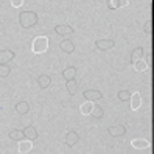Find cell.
I'll list each match as a JSON object with an SVG mask.
<instances>
[{"mask_svg":"<svg viewBox=\"0 0 154 154\" xmlns=\"http://www.w3.org/2000/svg\"><path fill=\"white\" fill-rule=\"evenodd\" d=\"M95 47L98 50H101V51H106V50L115 47V41L114 39H98L95 42Z\"/></svg>","mask_w":154,"mask_h":154,"instance_id":"277c9868","label":"cell"},{"mask_svg":"<svg viewBox=\"0 0 154 154\" xmlns=\"http://www.w3.org/2000/svg\"><path fill=\"white\" fill-rule=\"evenodd\" d=\"M131 145H132V148H135V149H146V148H149V142L146 139H134L131 142Z\"/></svg>","mask_w":154,"mask_h":154,"instance_id":"9c48e42d","label":"cell"},{"mask_svg":"<svg viewBox=\"0 0 154 154\" xmlns=\"http://www.w3.org/2000/svg\"><path fill=\"white\" fill-rule=\"evenodd\" d=\"M119 100L120 101H129L131 100V92L129 90H120L119 92Z\"/></svg>","mask_w":154,"mask_h":154,"instance_id":"cb8c5ba5","label":"cell"},{"mask_svg":"<svg viewBox=\"0 0 154 154\" xmlns=\"http://www.w3.org/2000/svg\"><path fill=\"white\" fill-rule=\"evenodd\" d=\"M23 134H25V139L30 140V142L38 139V131H36L34 126H26V128L23 129Z\"/></svg>","mask_w":154,"mask_h":154,"instance_id":"30bf717a","label":"cell"},{"mask_svg":"<svg viewBox=\"0 0 154 154\" xmlns=\"http://www.w3.org/2000/svg\"><path fill=\"white\" fill-rule=\"evenodd\" d=\"M16 58V53L13 50H0V66H8V62Z\"/></svg>","mask_w":154,"mask_h":154,"instance_id":"3957f363","label":"cell"},{"mask_svg":"<svg viewBox=\"0 0 154 154\" xmlns=\"http://www.w3.org/2000/svg\"><path fill=\"white\" fill-rule=\"evenodd\" d=\"M142 56H143V48H142V47L134 48V50H132V53H131V62L134 64V62L140 61V59H142Z\"/></svg>","mask_w":154,"mask_h":154,"instance_id":"d6986e66","label":"cell"},{"mask_svg":"<svg viewBox=\"0 0 154 154\" xmlns=\"http://www.w3.org/2000/svg\"><path fill=\"white\" fill-rule=\"evenodd\" d=\"M126 129L123 125H115V126H111L109 128V134L112 135V137H120V135H125L126 134Z\"/></svg>","mask_w":154,"mask_h":154,"instance_id":"ba28073f","label":"cell"},{"mask_svg":"<svg viewBox=\"0 0 154 154\" xmlns=\"http://www.w3.org/2000/svg\"><path fill=\"white\" fill-rule=\"evenodd\" d=\"M75 76H76V67H66L64 70H62V78H64L66 81L75 79Z\"/></svg>","mask_w":154,"mask_h":154,"instance_id":"7c38bea8","label":"cell"},{"mask_svg":"<svg viewBox=\"0 0 154 154\" xmlns=\"http://www.w3.org/2000/svg\"><path fill=\"white\" fill-rule=\"evenodd\" d=\"M55 31L58 34H61V36H69V34L73 33V28H72L70 25H56L55 26Z\"/></svg>","mask_w":154,"mask_h":154,"instance_id":"5bb4252c","label":"cell"},{"mask_svg":"<svg viewBox=\"0 0 154 154\" xmlns=\"http://www.w3.org/2000/svg\"><path fill=\"white\" fill-rule=\"evenodd\" d=\"M129 101H131V109L137 111L139 107L142 106V97H140V94H137V92L131 94V100H129Z\"/></svg>","mask_w":154,"mask_h":154,"instance_id":"8fae6325","label":"cell"},{"mask_svg":"<svg viewBox=\"0 0 154 154\" xmlns=\"http://www.w3.org/2000/svg\"><path fill=\"white\" fill-rule=\"evenodd\" d=\"M38 84H39L41 89H47V87H50V84H51V78H50L48 75H41V76L38 78Z\"/></svg>","mask_w":154,"mask_h":154,"instance_id":"2e32d148","label":"cell"},{"mask_svg":"<svg viewBox=\"0 0 154 154\" xmlns=\"http://www.w3.org/2000/svg\"><path fill=\"white\" fill-rule=\"evenodd\" d=\"M92 109H94V104L90 101H86L84 104H81V107H79L81 114H84V115H89L90 112H92Z\"/></svg>","mask_w":154,"mask_h":154,"instance_id":"7402d4cb","label":"cell"},{"mask_svg":"<svg viewBox=\"0 0 154 154\" xmlns=\"http://www.w3.org/2000/svg\"><path fill=\"white\" fill-rule=\"evenodd\" d=\"M8 137H10L11 140H25V134H23V129H13L10 134H8Z\"/></svg>","mask_w":154,"mask_h":154,"instance_id":"9a60e30c","label":"cell"},{"mask_svg":"<svg viewBox=\"0 0 154 154\" xmlns=\"http://www.w3.org/2000/svg\"><path fill=\"white\" fill-rule=\"evenodd\" d=\"M143 31L145 33H151V22H145V26H143Z\"/></svg>","mask_w":154,"mask_h":154,"instance_id":"4316f807","label":"cell"},{"mask_svg":"<svg viewBox=\"0 0 154 154\" xmlns=\"http://www.w3.org/2000/svg\"><path fill=\"white\" fill-rule=\"evenodd\" d=\"M66 89H67L69 95H75V92L78 90V83H76V79L67 81V84H66Z\"/></svg>","mask_w":154,"mask_h":154,"instance_id":"ffe728a7","label":"cell"},{"mask_svg":"<svg viewBox=\"0 0 154 154\" xmlns=\"http://www.w3.org/2000/svg\"><path fill=\"white\" fill-rule=\"evenodd\" d=\"M16 111L19 112L20 115H25V114L30 112V104L26 103V101H19V103L16 104Z\"/></svg>","mask_w":154,"mask_h":154,"instance_id":"e0dca14e","label":"cell"},{"mask_svg":"<svg viewBox=\"0 0 154 154\" xmlns=\"http://www.w3.org/2000/svg\"><path fill=\"white\" fill-rule=\"evenodd\" d=\"M11 73V67L10 66H0V78H6Z\"/></svg>","mask_w":154,"mask_h":154,"instance_id":"d4e9b609","label":"cell"},{"mask_svg":"<svg viewBox=\"0 0 154 154\" xmlns=\"http://www.w3.org/2000/svg\"><path fill=\"white\" fill-rule=\"evenodd\" d=\"M134 69L137 70V72H145V70L148 69V62L143 61V59H140V61H137V62H134Z\"/></svg>","mask_w":154,"mask_h":154,"instance_id":"603a6c76","label":"cell"},{"mask_svg":"<svg viewBox=\"0 0 154 154\" xmlns=\"http://www.w3.org/2000/svg\"><path fill=\"white\" fill-rule=\"evenodd\" d=\"M90 115L95 117V119H101V117L104 115L103 107L100 106V104H94V109H92V112H90Z\"/></svg>","mask_w":154,"mask_h":154,"instance_id":"44dd1931","label":"cell"},{"mask_svg":"<svg viewBox=\"0 0 154 154\" xmlns=\"http://www.w3.org/2000/svg\"><path fill=\"white\" fill-rule=\"evenodd\" d=\"M78 142H79V135H78V132L73 131V129L67 131V134H66V145H67V146L73 148Z\"/></svg>","mask_w":154,"mask_h":154,"instance_id":"5b68a950","label":"cell"},{"mask_svg":"<svg viewBox=\"0 0 154 154\" xmlns=\"http://www.w3.org/2000/svg\"><path fill=\"white\" fill-rule=\"evenodd\" d=\"M59 48L64 53H67V55H70V53L75 51V44H73V41H70V39H64L59 44Z\"/></svg>","mask_w":154,"mask_h":154,"instance_id":"52a82bcc","label":"cell"},{"mask_svg":"<svg viewBox=\"0 0 154 154\" xmlns=\"http://www.w3.org/2000/svg\"><path fill=\"white\" fill-rule=\"evenodd\" d=\"M39 22V17H38V13L34 11H23L19 14V23L22 28H31V26L38 25Z\"/></svg>","mask_w":154,"mask_h":154,"instance_id":"6da1fadb","label":"cell"},{"mask_svg":"<svg viewBox=\"0 0 154 154\" xmlns=\"http://www.w3.org/2000/svg\"><path fill=\"white\" fill-rule=\"evenodd\" d=\"M11 5H13L14 8H19V6H22V5H23V0H13Z\"/></svg>","mask_w":154,"mask_h":154,"instance_id":"484cf974","label":"cell"},{"mask_svg":"<svg viewBox=\"0 0 154 154\" xmlns=\"http://www.w3.org/2000/svg\"><path fill=\"white\" fill-rule=\"evenodd\" d=\"M128 5V0H107V6L111 10H117V8H122Z\"/></svg>","mask_w":154,"mask_h":154,"instance_id":"ac0fdd59","label":"cell"},{"mask_svg":"<svg viewBox=\"0 0 154 154\" xmlns=\"http://www.w3.org/2000/svg\"><path fill=\"white\" fill-rule=\"evenodd\" d=\"M83 97L87 100V101H97V100H101L103 98V94L100 92V90H97V89H89V90H86V92L83 94Z\"/></svg>","mask_w":154,"mask_h":154,"instance_id":"8992f818","label":"cell"},{"mask_svg":"<svg viewBox=\"0 0 154 154\" xmlns=\"http://www.w3.org/2000/svg\"><path fill=\"white\" fill-rule=\"evenodd\" d=\"M17 149H19V152H20V154H26V152H30V151L33 149V142H30V140H26V142L20 140V142H19V146H17Z\"/></svg>","mask_w":154,"mask_h":154,"instance_id":"4fadbf2b","label":"cell"},{"mask_svg":"<svg viewBox=\"0 0 154 154\" xmlns=\"http://www.w3.org/2000/svg\"><path fill=\"white\" fill-rule=\"evenodd\" d=\"M48 50V39L45 36H39L33 41V51L36 55H42Z\"/></svg>","mask_w":154,"mask_h":154,"instance_id":"7a4b0ae2","label":"cell"}]
</instances>
